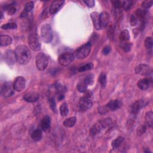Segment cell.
I'll use <instances>...</instances> for the list:
<instances>
[{
  "label": "cell",
  "instance_id": "obj_19",
  "mask_svg": "<svg viewBox=\"0 0 153 153\" xmlns=\"http://www.w3.org/2000/svg\"><path fill=\"white\" fill-rule=\"evenodd\" d=\"M150 80L149 79H143L138 83V86L142 90H146L148 89L150 86Z\"/></svg>",
  "mask_w": 153,
  "mask_h": 153
},
{
  "label": "cell",
  "instance_id": "obj_45",
  "mask_svg": "<svg viewBox=\"0 0 153 153\" xmlns=\"http://www.w3.org/2000/svg\"><path fill=\"white\" fill-rule=\"evenodd\" d=\"M84 96L87 97V98H88V99H91V100L93 99V93L90 90H86L84 92Z\"/></svg>",
  "mask_w": 153,
  "mask_h": 153
},
{
  "label": "cell",
  "instance_id": "obj_33",
  "mask_svg": "<svg viewBox=\"0 0 153 153\" xmlns=\"http://www.w3.org/2000/svg\"><path fill=\"white\" fill-rule=\"evenodd\" d=\"M133 4V1H122V7L125 10V11H129L130 10L131 7H132Z\"/></svg>",
  "mask_w": 153,
  "mask_h": 153
},
{
  "label": "cell",
  "instance_id": "obj_7",
  "mask_svg": "<svg viewBox=\"0 0 153 153\" xmlns=\"http://www.w3.org/2000/svg\"><path fill=\"white\" fill-rule=\"evenodd\" d=\"M75 55L71 53H65L59 56L58 58L59 63L63 67L70 65L74 60Z\"/></svg>",
  "mask_w": 153,
  "mask_h": 153
},
{
  "label": "cell",
  "instance_id": "obj_41",
  "mask_svg": "<svg viewBox=\"0 0 153 153\" xmlns=\"http://www.w3.org/2000/svg\"><path fill=\"white\" fill-rule=\"evenodd\" d=\"M142 7L144 9H148L152 6V1L151 0H148V1H144L142 3Z\"/></svg>",
  "mask_w": 153,
  "mask_h": 153
},
{
  "label": "cell",
  "instance_id": "obj_14",
  "mask_svg": "<svg viewBox=\"0 0 153 153\" xmlns=\"http://www.w3.org/2000/svg\"><path fill=\"white\" fill-rule=\"evenodd\" d=\"M99 19L101 28H105L108 25L109 23H110V16L108 13L104 12L99 15Z\"/></svg>",
  "mask_w": 153,
  "mask_h": 153
},
{
  "label": "cell",
  "instance_id": "obj_28",
  "mask_svg": "<svg viewBox=\"0 0 153 153\" xmlns=\"http://www.w3.org/2000/svg\"><path fill=\"white\" fill-rule=\"evenodd\" d=\"M5 10H6L8 15H13L16 12V8L15 6V3H12V4H10L8 5L5 6Z\"/></svg>",
  "mask_w": 153,
  "mask_h": 153
},
{
  "label": "cell",
  "instance_id": "obj_18",
  "mask_svg": "<svg viewBox=\"0 0 153 153\" xmlns=\"http://www.w3.org/2000/svg\"><path fill=\"white\" fill-rule=\"evenodd\" d=\"M90 17L92 20L94 28L96 30H100L101 28L100 24L99 14L97 12H93L90 14Z\"/></svg>",
  "mask_w": 153,
  "mask_h": 153
},
{
  "label": "cell",
  "instance_id": "obj_16",
  "mask_svg": "<svg viewBox=\"0 0 153 153\" xmlns=\"http://www.w3.org/2000/svg\"><path fill=\"white\" fill-rule=\"evenodd\" d=\"M63 3L64 1H62V0H57V1H54L53 2L49 9L50 13L51 15H54L62 7Z\"/></svg>",
  "mask_w": 153,
  "mask_h": 153
},
{
  "label": "cell",
  "instance_id": "obj_6",
  "mask_svg": "<svg viewBox=\"0 0 153 153\" xmlns=\"http://www.w3.org/2000/svg\"><path fill=\"white\" fill-rule=\"evenodd\" d=\"M28 45L31 50L33 51H38L41 49V43L39 37L36 32L31 33L28 37Z\"/></svg>",
  "mask_w": 153,
  "mask_h": 153
},
{
  "label": "cell",
  "instance_id": "obj_30",
  "mask_svg": "<svg viewBox=\"0 0 153 153\" xmlns=\"http://www.w3.org/2000/svg\"><path fill=\"white\" fill-rule=\"evenodd\" d=\"M87 86H88V85L84 81V80H83L79 83L77 86H76V88H77V90L79 92L84 93L87 90Z\"/></svg>",
  "mask_w": 153,
  "mask_h": 153
},
{
  "label": "cell",
  "instance_id": "obj_47",
  "mask_svg": "<svg viewBox=\"0 0 153 153\" xmlns=\"http://www.w3.org/2000/svg\"><path fill=\"white\" fill-rule=\"evenodd\" d=\"M83 2L87 7H89L90 8L94 7L95 3V1H93V0H89V1H84Z\"/></svg>",
  "mask_w": 153,
  "mask_h": 153
},
{
  "label": "cell",
  "instance_id": "obj_42",
  "mask_svg": "<svg viewBox=\"0 0 153 153\" xmlns=\"http://www.w3.org/2000/svg\"><path fill=\"white\" fill-rule=\"evenodd\" d=\"M147 127L145 125H141L137 129V134L139 136L143 135L146 131Z\"/></svg>",
  "mask_w": 153,
  "mask_h": 153
},
{
  "label": "cell",
  "instance_id": "obj_8",
  "mask_svg": "<svg viewBox=\"0 0 153 153\" xmlns=\"http://www.w3.org/2000/svg\"><path fill=\"white\" fill-rule=\"evenodd\" d=\"M13 83L10 81L5 82L1 87V93L5 97H9L15 93Z\"/></svg>",
  "mask_w": 153,
  "mask_h": 153
},
{
  "label": "cell",
  "instance_id": "obj_31",
  "mask_svg": "<svg viewBox=\"0 0 153 153\" xmlns=\"http://www.w3.org/2000/svg\"><path fill=\"white\" fill-rule=\"evenodd\" d=\"M49 104L50 107L51 109V110L54 113H56L57 110H56V101H55V99H54V97L53 96H51V97H49Z\"/></svg>",
  "mask_w": 153,
  "mask_h": 153
},
{
  "label": "cell",
  "instance_id": "obj_11",
  "mask_svg": "<svg viewBox=\"0 0 153 153\" xmlns=\"http://www.w3.org/2000/svg\"><path fill=\"white\" fill-rule=\"evenodd\" d=\"M92 100L88 99L84 96L81 97L79 101V108L82 111H86L92 107Z\"/></svg>",
  "mask_w": 153,
  "mask_h": 153
},
{
  "label": "cell",
  "instance_id": "obj_22",
  "mask_svg": "<svg viewBox=\"0 0 153 153\" xmlns=\"http://www.w3.org/2000/svg\"><path fill=\"white\" fill-rule=\"evenodd\" d=\"M124 141V138L119 136L117 138L113 140L111 143V146L113 148V149H118L120 147H121V145L123 144Z\"/></svg>",
  "mask_w": 153,
  "mask_h": 153
},
{
  "label": "cell",
  "instance_id": "obj_15",
  "mask_svg": "<svg viewBox=\"0 0 153 153\" xmlns=\"http://www.w3.org/2000/svg\"><path fill=\"white\" fill-rule=\"evenodd\" d=\"M39 94L37 92H30L25 94L23 96V99L26 102L29 103H33L37 102L39 99Z\"/></svg>",
  "mask_w": 153,
  "mask_h": 153
},
{
  "label": "cell",
  "instance_id": "obj_3",
  "mask_svg": "<svg viewBox=\"0 0 153 153\" xmlns=\"http://www.w3.org/2000/svg\"><path fill=\"white\" fill-rule=\"evenodd\" d=\"M41 37L43 42L45 43L50 42L53 38V33L50 25L45 24L41 28Z\"/></svg>",
  "mask_w": 153,
  "mask_h": 153
},
{
  "label": "cell",
  "instance_id": "obj_17",
  "mask_svg": "<svg viewBox=\"0 0 153 153\" xmlns=\"http://www.w3.org/2000/svg\"><path fill=\"white\" fill-rule=\"evenodd\" d=\"M5 60L6 62L10 65H12L15 64V62L17 61L15 51H13L12 50L7 51L6 53Z\"/></svg>",
  "mask_w": 153,
  "mask_h": 153
},
{
  "label": "cell",
  "instance_id": "obj_29",
  "mask_svg": "<svg viewBox=\"0 0 153 153\" xmlns=\"http://www.w3.org/2000/svg\"><path fill=\"white\" fill-rule=\"evenodd\" d=\"M59 110H60L61 115L62 117L67 116L69 113V109H68V106L67 104H66V103L62 104L60 106Z\"/></svg>",
  "mask_w": 153,
  "mask_h": 153
},
{
  "label": "cell",
  "instance_id": "obj_38",
  "mask_svg": "<svg viewBox=\"0 0 153 153\" xmlns=\"http://www.w3.org/2000/svg\"><path fill=\"white\" fill-rule=\"evenodd\" d=\"M144 44H145V46L147 49H151L153 46V40L152 37H147L146 39L145 40Z\"/></svg>",
  "mask_w": 153,
  "mask_h": 153
},
{
  "label": "cell",
  "instance_id": "obj_24",
  "mask_svg": "<svg viewBox=\"0 0 153 153\" xmlns=\"http://www.w3.org/2000/svg\"><path fill=\"white\" fill-rule=\"evenodd\" d=\"M76 118L75 117H70L66 119L63 122V126L66 127H73L76 123Z\"/></svg>",
  "mask_w": 153,
  "mask_h": 153
},
{
  "label": "cell",
  "instance_id": "obj_43",
  "mask_svg": "<svg viewBox=\"0 0 153 153\" xmlns=\"http://www.w3.org/2000/svg\"><path fill=\"white\" fill-rule=\"evenodd\" d=\"M138 19L135 16V15H133L131 16L130 19V23L131 26H136L138 24Z\"/></svg>",
  "mask_w": 153,
  "mask_h": 153
},
{
  "label": "cell",
  "instance_id": "obj_46",
  "mask_svg": "<svg viewBox=\"0 0 153 153\" xmlns=\"http://www.w3.org/2000/svg\"><path fill=\"white\" fill-rule=\"evenodd\" d=\"M111 50V47L109 46H106L103 49L102 53L104 54V55H107V54H108L109 53H110Z\"/></svg>",
  "mask_w": 153,
  "mask_h": 153
},
{
  "label": "cell",
  "instance_id": "obj_44",
  "mask_svg": "<svg viewBox=\"0 0 153 153\" xmlns=\"http://www.w3.org/2000/svg\"><path fill=\"white\" fill-rule=\"evenodd\" d=\"M112 3L114 6V8L120 9L122 8V1H113Z\"/></svg>",
  "mask_w": 153,
  "mask_h": 153
},
{
  "label": "cell",
  "instance_id": "obj_25",
  "mask_svg": "<svg viewBox=\"0 0 153 153\" xmlns=\"http://www.w3.org/2000/svg\"><path fill=\"white\" fill-rule=\"evenodd\" d=\"M145 119L147 124L150 127H152L153 123V113L152 111H150L146 113Z\"/></svg>",
  "mask_w": 153,
  "mask_h": 153
},
{
  "label": "cell",
  "instance_id": "obj_39",
  "mask_svg": "<svg viewBox=\"0 0 153 153\" xmlns=\"http://www.w3.org/2000/svg\"><path fill=\"white\" fill-rule=\"evenodd\" d=\"M34 7V4L33 2H32V1L28 2L25 5L24 11V12H26V13H28V12H31V11L32 9H33Z\"/></svg>",
  "mask_w": 153,
  "mask_h": 153
},
{
  "label": "cell",
  "instance_id": "obj_48",
  "mask_svg": "<svg viewBox=\"0 0 153 153\" xmlns=\"http://www.w3.org/2000/svg\"><path fill=\"white\" fill-rule=\"evenodd\" d=\"M64 98V95H63V93H58V99L59 101H61L62 99H63Z\"/></svg>",
  "mask_w": 153,
  "mask_h": 153
},
{
  "label": "cell",
  "instance_id": "obj_34",
  "mask_svg": "<svg viewBox=\"0 0 153 153\" xmlns=\"http://www.w3.org/2000/svg\"><path fill=\"white\" fill-rule=\"evenodd\" d=\"M17 28V26L16 23H7V24L3 25L1 26V28L4 30L16 29Z\"/></svg>",
  "mask_w": 153,
  "mask_h": 153
},
{
  "label": "cell",
  "instance_id": "obj_21",
  "mask_svg": "<svg viewBox=\"0 0 153 153\" xmlns=\"http://www.w3.org/2000/svg\"><path fill=\"white\" fill-rule=\"evenodd\" d=\"M141 107V102L139 101H136L133 103L130 106V113L132 114H137L140 110Z\"/></svg>",
  "mask_w": 153,
  "mask_h": 153
},
{
  "label": "cell",
  "instance_id": "obj_23",
  "mask_svg": "<svg viewBox=\"0 0 153 153\" xmlns=\"http://www.w3.org/2000/svg\"><path fill=\"white\" fill-rule=\"evenodd\" d=\"M135 15L138 20L140 21H144V20L145 18L146 15H147V11L145 10L139 8V9H137Z\"/></svg>",
  "mask_w": 153,
  "mask_h": 153
},
{
  "label": "cell",
  "instance_id": "obj_36",
  "mask_svg": "<svg viewBox=\"0 0 153 153\" xmlns=\"http://www.w3.org/2000/svg\"><path fill=\"white\" fill-rule=\"evenodd\" d=\"M93 64L92 63H87L83 65V66L81 67L79 69V71L80 72H84L87 71H89L93 69Z\"/></svg>",
  "mask_w": 153,
  "mask_h": 153
},
{
  "label": "cell",
  "instance_id": "obj_13",
  "mask_svg": "<svg viewBox=\"0 0 153 153\" xmlns=\"http://www.w3.org/2000/svg\"><path fill=\"white\" fill-rule=\"evenodd\" d=\"M41 129L45 132H49L51 128V119L49 116L44 117L41 122Z\"/></svg>",
  "mask_w": 153,
  "mask_h": 153
},
{
  "label": "cell",
  "instance_id": "obj_27",
  "mask_svg": "<svg viewBox=\"0 0 153 153\" xmlns=\"http://www.w3.org/2000/svg\"><path fill=\"white\" fill-rule=\"evenodd\" d=\"M42 131L40 129H38L34 131L33 133L32 134L31 137H32V139L34 140L39 141L42 138Z\"/></svg>",
  "mask_w": 153,
  "mask_h": 153
},
{
  "label": "cell",
  "instance_id": "obj_40",
  "mask_svg": "<svg viewBox=\"0 0 153 153\" xmlns=\"http://www.w3.org/2000/svg\"><path fill=\"white\" fill-rule=\"evenodd\" d=\"M114 26L113 25H110L108 26V29H107V33L109 38H113L114 37Z\"/></svg>",
  "mask_w": 153,
  "mask_h": 153
},
{
  "label": "cell",
  "instance_id": "obj_32",
  "mask_svg": "<svg viewBox=\"0 0 153 153\" xmlns=\"http://www.w3.org/2000/svg\"><path fill=\"white\" fill-rule=\"evenodd\" d=\"M99 82L102 88H105L106 85V75L105 73H101L99 76Z\"/></svg>",
  "mask_w": 153,
  "mask_h": 153
},
{
  "label": "cell",
  "instance_id": "obj_26",
  "mask_svg": "<svg viewBox=\"0 0 153 153\" xmlns=\"http://www.w3.org/2000/svg\"><path fill=\"white\" fill-rule=\"evenodd\" d=\"M120 40L122 42H127L130 40V34L129 32L127 29H124L121 32L120 34Z\"/></svg>",
  "mask_w": 153,
  "mask_h": 153
},
{
  "label": "cell",
  "instance_id": "obj_37",
  "mask_svg": "<svg viewBox=\"0 0 153 153\" xmlns=\"http://www.w3.org/2000/svg\"><path fill=\"white\" fill-rule=\"evenodd\" d=\"M55 87L56 90L58 92V93H64L67 90L66 87L60 83H56Z\"/></svg>",
  "mask_w": 153,
  "mask_h": 153
},
{
  "label": "cell",
  "instance_id": "obj_5",
  "mask_svg": "<svg viewBox=\"0 0 153 153\" xmlns=\"http://www.w3.org/2000/svg\"><path fill=\"white\" fill-rule=\"evenodd\" d=\"M49 63L48 58L46 54L40 53L36 56L35 64L37 69L40 71H44L46 69Z\"/></svg>",
  "mask_w": 153,
  "mask_h": 153
},
{
  "label": "cell",
  "instance_id": "obj_10",
  "mask_svg": "<svg viewBox=\"0 0 153 153\" xmlns=\"http://www.w3.org/2000/svg\"><path fill=\"white\" fill-rule=\"evenodd\" d=\"M13 86L16 91L22 92L26 86V80L24 77L19 76L16 77L13 82Z\"/></svg>",
  "mask_w": 153,
  "mask_h": 153
},
{
  "label": "cell",
  "instance_id": "obj_12",
  "mask_svg": "<svg viewBox=\"0 0 153 153\" xmlns=\"http://www.w3.org/2000/svg\"><path fill=\"white\" fill-rule=\"evenodd\" d=\"M123 105L122 101L120 99L111 100L106 105V106L108 110L114 111L117 110L118 109L122 107Z\"/></svg>",
  "mask_w": 153,
  "mask_h": 153
},
{
  "label": "cell",
  "instance_id": "obj_1",
  "mask_svg": "<svg viewBox=\"0 0 153 153\" xmlns=\"http://www.w3.org/2000/svg\"><path fill=\"white\" fill-rule=\"evenodd\" d=\"M17 62L20 65L28 63L31 59V53L29 48L25 45H19L15 50Z\"/></svg>",
  "mask_w": 153,
  "mask_h": 153
},
{
  "label": "cell",
  "instance_id": "obj_9",
  "mask_svg": "<svg viewBox=\"0 0 153 153\" xmlns=\"http://www.w3.org/2000/svg\"><path fill=\"white\" fill-rule=\"evenodd\" d=\"M135 73L139 75L149 76L152 73L151 68L146 64H140L136 67L135 69Z\"/></svg>",
  "mask_w": 153,
  "mask_h": 153
},
{
  "label": "cell",
  "instance_id": "obj_35",
  "mask_svg": "<svg viewBox=\"0 0 153 153\" xmlns=\"http://www.w3.org/2000/svg\"><path fill=\"white\" fill-rule=\"evenodd\" d=\"M122 49L125 51V52H128L131 50L132 46V44L131 42H122L121 45Z\"/></svg>",
  "mask_w": 153,
  "mask_h": 153
},
{
  "label": "cell",
  "instance_id": "obj_49",
  "mask_svg": "<svg viewBox=\"0 0 153 153\" xmlns=\"http://www.w3.org/2000/svg\"><path fill=\"white\" fill-rule=\"evenodd\" d=\"M1 19H3V12H1Z\"/></svg>",
  "mask_w": 153,
  "mask_h": 153
},
{
  "label": "cell",
  "instance_id": "obj_20",
  "mask_svg": "<svg viewBox=\"0 0 153 153\" xmlns=\"http://www.w3.org/2000/svg\"><path fill=\"white\" fill-rule=\"evenodd\" d=\"M12 42V38L7 35H1L0 36V45L1 46H7Z\"/></svg>",
  "mask_w": 153,
  "mask_h": 153
},
{
  "label": "cell",
  "instance_id": "obj_2",
  "mask_svg": "<svg viewBox=\"0 0 153 153\" xmlns=\"http://www.w3.org/2000/svg\"><path fill=\"white\" fill-rule=\"evenodd\" d=\"M112 124V120L111 118H105L100 120L96 124H95L90 129V134L94 136L99 134L102 130L110 126Z\"/></svg>",
  "mask_w": 153,
  "mask_h": 153
},
{
  "label": "cell",
  "instance_id": "obj_4",
  "mask_svg": "<svg viewBox=\"0 0 153 153\" xmlns=\"http://www.w3.org/2000/svg\"><path fill=\"white\" fill-rule=\"evenodd\" d=\"M92 48V44L89 42L85 45H83L81 47H79L75 52V57L76 59L81 60L84 59L89 56L90 53Z\"/></svg>",
  "mask_w": 153,
  "mask_h": 153
}]
</instances>
